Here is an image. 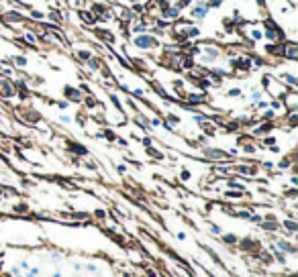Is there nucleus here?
Returning <instances> with one entry per match:
<instances>
[{
	"label": "nucleus",
	"mask_w": 298,
	"mask_h": 277,
	"mask_svg": "<svg viewBox=\"0 0 298 277\" xmlns=\"http://www.w3.org/2000/svg\"><path fill=\"white\" fill-rule=\"evenodd\" d=\"M235 249H239V253H243V255H249V257H253L255 259V255L264 249V243L259 240L257 236H239V240H237V247Z\"/></svg>",
	"instance_id": "obj_1"
},
{
	"label": "nucleus",
	"mask_w": 298,
	"mask_h": 277,
	"mask_svg": "<svg viewBox=\"0 0 298 277\" xmlns=\"http://www.w3.org/2000/svg\"><path fill=\"white\" fill-rule=\"evenodd\" d=\"M274 247L278 249V251H282L286 257H292L294 259L298 255V247L294 245V240H290V238H276Z\"/></svg>",
	"instance_id": "obj_2"
},
{
	"label": "nucleus",
	"mask_w": 298,
	"mask_h": 277,
	"mask_svg": "<svg viewBox=\"0 0 298 277\" xmlns=\"http://www.w3.org/2000/svg\"><path fill=\"white\" fill-rule=\"evenodd\" d=\"M280 232H286L290 236H294L298 232V220L296 218H284L280 222Z\"/></svg>",
	"instance_id": "obj_3"
},
{
	"label": "nucleus",
	"mask_w": 298,
	"mask_h": 277,
	"mask_svg": "<svg viewBox=\"0 0 298 277\" xmlns=\"http://www.w3.org/2000/svg\"><path fill=\"white\" fill-rule=\"evenodd\" d=\"M268 251L272 253V257H274V263H278L280 267H284V269L288 267V257H286L282 251H278V249L274 247V243H269V245H268Z\"/></svg>",
	"instance_id": "obj_4"
},
{
	"label": "nucleus",
	"mask_w": 298,
	"mask_h": 277,
	"mask_svg": "<svg viewBox=\"0 0 298 277\" xmlns=\"http://www.w3.org/2000/svg\"><path fill=\"white\" fill-rule=\"evenodd\" d=\"M219 240L223 245H225L227 249H229V251H233L235 247H237V240H239V234H235V232H223L219 236Z\"/></svg>",
	"instance_id": "obj_5"
},
{
	"label": "nucleus",
	"mask_w": 298,
	"mask_h": 277,
	"mask_svg": "<svg viewBox=\"0 0 298 277\" xmlns=\"http://www.w3.org/2000/svg\"><path fill=\"white\" fill-rule=\"evenodd\" d=\"M15 94H16V90L8 80H0V96L4 100H10V98H15Z\"/></svg>",
	"instance_id": "obj_6"
},
{
	"label": "nucleus",
	"mask_w": 298,
	"mask_h": 277,
	"mask_svg": "<svg viewBox=\"0 0 298 277\" xmlns=\"http://www.w3.org/2000/svg\"><path fill=\"white\" fill-rule=\"evenodd\" d=\"M255 259L261 263V267H268V269H269L272 265H276V263H274V257H272V253H269L268 249H261V251L255 255Z\"/></svg>",
	"instance_id": "obj_7"
},
{
	"label": "nucleus",
	"mask_w": 298,
	"mask_h": 277,
	"mask_svg": "<svg viewBox=\"0 0 298 277\" xmlns=\"http://www.w3.org/2000/svg\"><path fill=\"white\" fill-rule=\"evenodd\" d=\"M259 228L268 234H278L280 232V220H261Z\"/></svg>",
	"instance_id": "obj_8"
},
{
	"label": "nucleus",
	"mask_w": 298,
	"mask_h": 277,
	"mask_svg": "<svg viewBox=\"0 0 298 277\" xmlns=\"http://www.w3.org/2000/svg\"><path fill=\"white\" fill-rule=\"evenodd\" d=\"M64 94H65V98H68L69 102H82V100H84V98H82V92H80L78 88L65 86V88H64Z\"/></svg>",
	"instance_id": "obj_9"
},
{
	"label": "nucleus",
	"mask_w": 298,
	"mask_h": 277,
	"mask_svg": "<svg viewBox=\"0 0 298 277\" xmlns=\"http://www.w3.org/2000/svg\"><path fill=\"white\" fill-rule=\"evenodd\" d=\"M68 149L72 151V153H76V155H88V149H86L84 145H80V143H76V141H69Z\"/></svg>",
	"instance_id": "obj_10"
},
{
	"label": "nucleus",
	"mask_w": 298,
	"mask_h": 277,
	"mask_svg": "<svg viewBox=\"0 0 298 277\" xmlns=\"http://www.w3.org/2000/svg\"><path fill=\"white\" fill-rule=\"evenodd\" d=\"M12 212H15V214H23V216H27V214L31 212V208H29V204H24V202H19V204L12 206Z\"/></svg>",
	"instance_id": "obj_11"
},
{
	"label": "nucleus",
	"mask_w": 298,
	"mask_h": 277,
	"mask_svg": "<svg viewBox=\"0 0 298 277\" xmlns=\"http://www.w3.org/2000/svg\"><path fill=\"white\" fill-rule=\"evenodd\" d=\"M82 271H86V275H96V273H98V263H94V261L84 263Z\"/></svg>",
	"instance_id": "obj_12"
},
{
	"label": "nucleus",
	"mask_w": 298,
	"mask_h": 277,
	"mask_svg": "<svg viewBox=\"0 0 298 277\" xmlns=\"http://www.w3.org/2000/svg\"><path fill=\"white\" fill-rule=\"evenodd\" d=\"M135 45H139V47H151L153 45V39L151 37H137V39H135Z\"/></svg>",
	"instance_id": "obj_13"
},
{
	"label": "nucleus",
	"mask_w": 298,
	"mask_h": 277,
	"mask_svg": "<svg viewBox=\"0 0 298 277\" xmlns=\"http://www.w3.org/2000/svg\"><path fill=\"white\" fill-rule=\"evenodd\" d=\"M204 102V96L202 94H190L188 96V104H192V106H198V104Z\"/></svg>",
	"instance_id": "obj_14"
},
{
	"label": "nucleus",
	"mask_w": 298,
	"mask_h": 277,
	"mask_svg": "<svg viewBox=\"0 0 298 277\" xmlns=\"http://www.w3.org/2000/svg\"><path fill=\"white\" fill-rule=\"evenodd\" d=\"M245 196V192H239V190H227L225 192V198H229V200H241Z\"/></svg>",
	"instance_id": "obj_15"
},
{
	"label": "nucleus",
	"mask_w": 298,
	"mask_h": 277,
	"mask_svg": "<svg viewBox=\"0 0 298 277\" xmlns=\"http://www.w3.org/2000/svg\"><path fill=\"white\" fill-rule=\"evenodd\" d=\"M280 80H282V82H288V86H292V88L298 84V80L294 78L292 73H280Z\"/></svg>",
	"instance_id": "obj_16"
},
{
	"label": "nucleus",
	"mask_w": 298,
	"mask_h": 277,
	"mask_svg": "<svg viewBox=\"0 0 298 277\" xmlns=\"http://www.w3.org/2000/svg\"><path fill=\"white\" fill-rule=\"evenodd\" d=\"M208 157H212V159H225V153L223 151H219V149H206L204 151Z\"/></svg>",
	"instance_id": "obj_17"
},
{
	"label": "nucleus",
	"mask_w": 298,
	"mask_h": 277,
	"mask_svg": "<svg viewBox=\"0 0 298 277\" xmlns=\"http://www.w3.org/2000/svg\"><path fill=\"white\" fill-rule=\"evenodd\" d=\"M68 218H73V220H88L90 218V214L88 212H72V214H68Z\"/></svg>",
	"instance_id": "obj_18"
},
{
	"label": "nucleus",
	"mask_w": 298,
	"mask_h": 277,
	"mask_svg": "<svg viewBox=\"0 0 298 277\" xmlns=\"http://www.w3.org/2000/svg\"><path fill=\"white\" fill-rule=\"evenodd\" d=\"M23 275H24V277H39V275H41V267H39V265H37V267H29L27 271L23 273Z\"/></svg>",
	"instance_id": "obj_19"
},
{
	"label": "nucleus",
	"mask_w": 298,
	"mask_h": 277,
	"mask_svg": "<svg viewBox=\"0 0 298 277\" xmlns=\"http://www.w3.org/2000/svg\"><path fill=\"white\" fill-rule=\"evenodd\" d=\"M94 218L100 220V222H104V220H106V210H104V208H96V210H94Z\"/></svg>",
	"instance_id": "obj_20"
},
{
	"label": "nucleus",
	"mask_w": 298,
	"mask_h": 277,
	"mask_svg": "<svg viewBox=\"0 0 298 277\" xmlns=\"http://www.w3.org/2000/svg\"><path fill=\"white\" fill-rule=\"evenodd\" d=\"M247 220H249L251 224H257V226H259V224H261V220H264V216H261V214H255V212H251V214H249V218H247Z\"/></svg>",
	"instance_id": "obj_21"
},
{
	"label": "nucleus",
	"mask_w": 298,
	"mask_h": 277,
	"mask_svg": "<svg viewBox=\"0 0 298 277\" xmlns=\"http://www.w3.org/2000/svg\"><path fill=\"white\" fill-rule=\"evenodd\" d=\"M208 230H210V234H212V236H220V234H223V228H220L219 224H210Z\"/></svg>",
	"instance_id": "obj_22"
},
{
	"label": "nucleus",
	"mask_w": 298,
	"mask_h": 277,
	"mask_svg": "<svg viewBox=\"0 0 298 277\" xmlns=\"http://www.w3.org/2000/svg\"><path fill=\"white\" fill-rule=\"evenodd\" d=\"M16 265H19V269H20V271H27V269L31 267L29 259H19V263H16Z\"/></svg>",
	"instance_id": "obj_23"
},
{
	"label": "nucleus",
	"mask_w": 298,
	"mask_h": 277,
	"mask_svg": "<svg viewBox=\"0 0 298 277\" xmlns=\"http://www.w3.org/2000/svg\"><path fill=\"white\" fill-rule=\"evenodd\" d=\"M261 96H264V94H261V92H259V90H255V92L253 94H251V102H259V100H261Z\"/></svg>",
	"instance_id": "obj_24"
},
{
	"label": "nucleus",
	"mask_w": 298,
	"mask_h": 277,
	"mask_svg": "<svg viewBox=\"0 0 298 277\" xmlns=\"http://www.w3.org/2000/svg\"><path fill=\"white\" fill-rule=\"evenodd\" d=\"M59 259H61V253H57V251H55V253H51V257H49V261L57 265V263H59Z\"/></svg>",
	"instance_id": "obj_25"
},
{
	"label": "nucleus",
	"mask_w": 298,
	"mask_h": 277,
	"mask_svg": "<svg viewBox=\"0 0 298 277\" xmlns=\"http://www.w3.org/2000/svg\"><path fill=\"white\" fill-rule=\"evenodd\" d=\"M147 155H153L155 159H163V155H161L159 151H155V149H147Z\"/></svg>",
	"instance_id": "obj_26"
},
{
	"label": "nucleus",
	"mask_w": 298,
	"mask_h": 277,
	"mask_svg": "<svg viewBox=\"0 0 298 277\" xmlns=\"http://www.w3.org/2000/svg\"><path fill=\"white\" fill-rule=\"evenodd\" d=\"M290 163H292L290 159H282V161L278 163V167H280V169H288V167H290Z\"/></svg>",
	"instance_id": "obj_27"
},
{
	"label": "nucleus",
	"mask_w": 298,
	"mask_h": 277,
	"mask_svg": "<svg viewBox=\"0 0 298 277\" xmlns=\"http://www.w3.org/2000/svg\"><path fill=\"white\" fill-rule=\"evenodd\" d=\"M180 177H182V180H184V181H188V180H190V177H192V173H190V171H188V169H182V171H180Z\"/></svg>",
	"instance_id": "obj_28"
},
{
	"label": "nucleus",
	"mask_w": 298,
	"mask_h": 277,
	"mask_svg": "<svg viewBox=\"0 0 298 277\" xmlns=\"http://www.w3.org/2000/svg\"><path fill=\"white\" fill-rule=\"evenodd\" d=\"M82 267H84V263H80V261H72V269L73 271H82Z\"/></svg>",
	"instance_id": "obj_29"
},
{
	"label": "nucleus",
	"mask_w": 298,
	"mask_h": 277,
	"mask_svg": "<svg viewBox=\"0 0 298 277\" xmlns=\"http://www.w3.org/2000/svg\"><path fill=\"white\" fill-rule=\"evenodd\" d=\"M274 110H268V112H264V120H274Z\"/></svg>",
	"instance_id": "obj_30"
},
{
	"label": "nucleus",
	"mask_w": 298,
	"mask_h": 277,
	"mask_svg": "<svg viewBox=\"0 0 298 277\" xmlns=\"http://www.w3.org/2000/svg\"><path fill=\"white\" fill-rule=\"evenodd\" d=\"M239 94H241V90H239V88H233V90H229V92H227V96H231V98H233V96H239Z\"/></svg>",
	"instance_id": "obj_31"
},
{
	"label": "nucleus",
	"mask_w": 298,
	"mask_h": 277,
	"mask_svg": "<svg viewBox=\"0 0 298 277\" xmlns=\"http://www.w3.org/2000/svg\"><path fill=\"white\" fill-rule=\"evenodd\" d=\"M176 238H178V240H182V243H184V240H186V238H188V236H186V232H182V230H180V232H176Z\"/></svg>",
	"instance_id": "obj_32"
},
{
	"label": "nucleus",
	"mask_w": 298,
	"mask_h": 277,
	"mask_svg": "<svg viewBox=\"0 0 298 277\" xmlns=\"http://www.w3.org/2000/svg\"><path fill=\"white\" fill-rule=\"evenodd\" d=\"M264 143H265V145H269V147H272V145L276 143V139H274V136H268V139H264Z\"/></svg>",
	"instance_id": "obj_33"
},
{
	"label": "nucleus",
	"mask_w": 298,
	"mask_h": 277,
	"mask_svg": "<svg viewBox=\"0 0 298 277\" xmlns=\"http://www.w3.org/2000/svg\"><path fill=\"white\" fill-rule=\"evenodd\" d=\"M59 120H61V122H72V116H68V114H61V116H59Z\"/></svg>",
	"instance_id": "obj_34"
},
{
	"label": "nucleus",
	"mask_w": 298,
	"mask_h": 277,
	"mask_svg": "<svg viewBox=\"0 0 298 277\" xmlns=\"http://www.w3.org/2000/svg\"><path fill=\"white\" fill-rule=\"evenodd\" d=\"M0 277H15L10 271H4V269H0Z\"/></svg>",
	"instance_id": "obj_35"
},
{
	"label": "nucleus",
	"mask_w": 298,
	"mask_h": 277,
	"mask_svg": "<svg viewBox=\"0 0 298 277\" xmlns=\"http://www.w3.org/2000/svg\"><path fill=\"white\" fill-rule=\"evenodd\" d=\"M147 277H157V271H155V269H147Z\"/></svg>",
	"instance_id": "obj_36"
},
{
	"label": "nucleus",
	"mask_w": 298,
	"mask_h": 277,
	"mask_svg": "<svg viewBox=\"0 0 298 277\" xmlns=\"http://www.w3.org/2000/svg\"><path fill=\"white\" fill-rule=\"evenodd\" d=\"M272 108H274V110H280V108H282V104H280L278 100H274V102H272Z\"/></svg>",
	"instance_id": "obj_37"
},
{
	"label": "nucleus",
	"mask_w": 298,
	"mask_h": 277,
	"mask_svg": "<svg viewBox=\"0 0 298 277\" xmlns=\"http://www.w3.org/2000/svg\"><path fill=\"white\" fill-rule=\"evenodd\" d=\"M16 63H19V65H27V59H24V57H16Z\"/></svg>",
	"instance_id": "obj_38"
},
{
	"label": "nucleus",
	"mask_w": 298,
	"mask_h": 277,
	"mask_svg": "<svg viewBox=\"0 0 298 277\" xmlns=\"http://www.w3.org/2000/svg\"><path fill=\"white\" fill-rule=\"evenodd\" d=\"M90 69H98V63H96V59H90Z\"/></svg>",
	"instance_id": "obj_39"
},
{
	"label": "nucleus",
	"mask_w": 298,
	"mask_h": 277,
	"mask_svg": "<svg viewBox=\"0 0 298 277\" xmlns=\"http://www.w3.org/2000/svg\"><path fill=\"white\" fill-rule=\"evenodd\" d=\"M51 277H64V273L59 271V269H55V271H53V273H51Z\"/></svg>",
	"instance_id": "obj_40"
},
{
	"label": "nucleus",
	"mask_w": 298,
	"mask_h": 277,
	"mask_svg": "<svg viewBox=\"0 0 298 277\" xmlns=\"http://www.w3.org/2000/svg\"><path fill=\"white\" fill-rule=\"evenodd\" d=\"M151 124H153V127H159L161 120H159V118H151Z\"/></svg>",
	"instance_id": "obj_41"
},
{
	"label": "nucleus",
	"mask_w": 298,
	"mask_h": 277,
	"mask_svg": "<svg viewBox=\"0 0 298 277\" xmlns=\"http://www.w3.org/2000/svg\"><path fill=\"white\" fill-rule=\"evenodd\" d=\"M290 184H292V185H298V177H296V175H292V177H290Z\"/></svg>",
	"instance_id": "obj_42"
},
{
	"label": "nucleus",
	"mask_w": 298,
	"mask_h": 277,
	"mask_svg": "<svg viewBox=\"0 0 298 277\" xmlns=\"http://www.w3.org/2000/svg\"><path fill=\"white\" fill-rule=\"evenodd\" d=\"M2 196H4V188H2V185H0V198H2Z\"/></svg>",
	"instance_id": "obj_43"
},
{
	"label": "nucleus",
	"mask_w": 298,
	"mask_h": 277,
	"mask_svg": "<svg viewBox=\"0 0 298 277\" xmlns=\"http://www.w3.org/2000/svg\"><path fill=\"white\" fill-rule=\"evenodd\" d=\"M80 277H92V275H80Z\"/></svg>",
	"instance_id": "obj_44"
},
{
	"label": "nucleus",
	"mask_w": 298,
	"mask_h": 277,
	"mask_svg": "<svg viewBox=\"0 0 298 277\" xmlns=\"http://www.w3.org/2000/svg\"><path fill=\"white\" fill-rule=\"evenodd\" d=\"M249 277H255V275H249Z\"/></svg>",
	"instance_id": "obj_45"
}]
</instances>
